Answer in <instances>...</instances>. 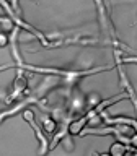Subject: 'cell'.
I'll return each instance as SVG.
<instances>
[{"label": "cell", "mask_w": 137, "mask_h": 156, "mask_svg": "<svg viewBox=\"0 0 137 156\" xmlns=\"http://www.w3.org/2000/svg\"><path fill=\"white\" fill-rule=\"evenodd\" d=\"M28 94V76L24 73L23 68L17 67V76L13 80L12 91L8 93V96L5 98V104H12L13 101H20Z\"/></svg>", "instance_id": "6da1fadb"}, {"label": "cell", "mask_w": 137, "mask_h": 156, "mask_svg": "<svg viewBox=\"0 0 137 156\" xmlns=\"http://www.w3.org/2000/svg\"><path fill=\"white\" fill-rule=\"evenodd\" d=\"M23 120L24 122H28L29 125H31V129L34 130V135H36V138L39 140V143H41V150H39V154H46L47 151H49V141H47V138L44 136V133H43V129H39L38 127V124H36V120H34V112L33 111H29V109H26V111H23Z\"/></svg>", "instance_id": "7a4b0ae2"}, {"label": "cell", "mask_w": 137, "mask_h": 156, "mask_svg": "<svg viewBox=\"0 0 137 156\" xmlns=\"http://www.w3.org/2000/svg\"><path fill=\"white\" fill-rule=\"evenodd\" d=\"M90 122V119H88V115H82V117H78V119H72L70 122H68V127H67V130H68V135H80L82 133V130L85 129V125Z\"/></svg>", "instance_id": "3957f363"}, {"label": "cell", "mask_w": 137, "mask_h": 156, "mask_svg": "<svg viewBox=\"0 0 137 156\" xmlns=\"http://www.w3.org/2000/svg\"><path fill=\"white\" fill-rule=\"evenodd\" d=\"M41 129L43 132H46L49 135H54L57 132V120L52 115H43L41 117Z\"/></svg>", "instance_id": "277c9868"}, {"label": "cell", "mask_w": 137, "mask_h": 156, "mask_svg": "<svg viewBox=\"0 0 137 156\" xmlns=\"http://www.w3.org/2000/svg\"><path fill=\"white\" fill-rule=\"evenodd\" d=\"M127 151H129V148H127V145L124 143V141L116 140L114 143L109 146V150H108V154H111V156H124Z\"/></svg>", "instance_id": "5b68a950"}, {"label": "cell", "mask_w": 137, "mask_h": 156, "mask_svg": "<svg viewBox=\"0 0 137 156\" xmlns=\"http://www.w3.org/2000/svg\"><path fill=\"white\" fill-rule=\"evenodd\" d=\"M127 143H129L132 148H135V150H137V130H134V132L131 133L129 140H127Z\"/></svg>", "instance_id": "8992f818"}, {"label": "cell", "mask_w": 137, "mask_h": 156, "mask_svg": "<svg viewBox=\"0 0 137 156\" xmlns=\"http://www.w3.org/2000/svg\"><path fill=\"white\" fill-rule=\"evenodd\" d=\"M8 42H10V39H8V36H7V33H2V31H0V47H7Z\"/></svg>", "instance_id": "52a82bcc"}, {"label": "cell", "mask_w": 137, "mask_h": 156, "mask_svg": "<svg viewBox=\"0 0 137 156\" xmlns=\"http://www.w3.org/2000/svg\"><path fill=\"white\" fill-rule=\"evenodd\" d=\"M12 67H17V65H0V72L8 70V68H12Z\"/></svg>", "instance_id": "ba28073f"}]
</instances>
